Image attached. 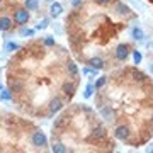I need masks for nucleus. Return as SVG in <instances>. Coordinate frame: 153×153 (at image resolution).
I'll return each instance as SVG.
<instances>
[{
  "instance_id": "30",
  "label": "nucleus",
  "mask_w": 153,
  "mask_h": 153,
  "mask_svg": "<svg viewBox=\"0 0 153 153\" xmlns=\"http://www.w3.org/2000/svg\"><path fill=\"white\" fill-rule=\"evenodd\" d=\"M152 48H153V41H152Z\"/></svg>"
},
{
  "instance_id": "28",
  "label": "nucleus",
  "mask_w": 153,
  "mask_h": 153,
  "mask_svg": "<svg viewBox=\"0 0 153 153\" xmlns=\"http://www.w3.org/2000/svg\"><path fill=\"white\" fill-rule=\"evenodd\" d=\"M150 70H152V71H153V65H150Z\"/></svg>"
},
{
  "instance_id": "13",
  "label": "nucleus",
  "mask_w": 153,
  "mask_h": 153,
  "mask_svg": "<svg viewBox=\"0 0 153 153\" xmlns=\"http://www.w3.org/2000/svg\"><path fill=\"white\" fill-rule=\"evenodd\" d=\"M19 48H21V46H19V43H16V41H9V43L5 44V51L7 53H14V51H17Z\"/></svg>"
},
{
  "instance_id": "21",
  "label": "nucleus",
  "mask_w": 153,
  "mask_h": 153,
  "mask_svg": "<svg viewBox=\"0 0 153 153\" xmlns=\"http://www.w3.org/2000/svg\"><path fill=\"white\" fill-rule=\"evenodd\" d=\"M48 24H49V21L46 19V17H44V19H41V21L38 22V26H36V29H38V31H43V29H46V27H48Z\"/></svg>"
},
{
  "instance_id": "25",
  "label": "nucleus",
  "mask_w": 153,
  "mask_h": 153,
  "mask_svg": "<svg viewBox=\"0 0 153 153\" xmlns=\"http://www.w3.org/2000/svg\"><path fill=\"white\" fill-rule=\"evenodd\" d=\"M117 12H123V14H128V7L123 5V4H117Z\"/></svg>"
},
{
  "instance_id": "17",
  "label": "nucleus",
  "mask_w": 153,
  "mask_h": 153,
  "mask_svg": "<svg viewBox=\"0 0 153 153\" xmlns=\"http://www.w3.org/2000/svg\"><path fill=\"white\" fill-rule=\"evenodd\" d=\"M38 0H26V9L27 10H38Z\"/></svg>"
},
{
  "instance_id": "6",
  "label": "nucleus",
  "mask_w": 153,
  "mask_h": 153,
  "mask_svg": "<svg viewBox=\"0 0 153 153\" xmlns=\"http://www.w3.org/2000/svg\"><path fill=\"white\" fill-rule=\"evenodd\" d=\"M114 134H116L117 140H121V141H128V138H129V128H128V126H117Z\"/></svg>"
},
{
  "instance_id": "7",
  "label": "nucleus",
  "mask_w": 153,
  "mask_h": 153,
  "mask_svg": "<svg viewBox=\"0 0 153 153\" xmlns=\"http://www.w3.org/2000/svg\"><path fill=\"white\" fill-rule=\"evenodd\" d=\"M61 14H63V5L58 4V2H51V5H49V16L53 17V19H58Z\"/></svg>"
},
{
  "instance_id": "31",
  "label": "nucleus",
  "mask_w": 153,
  "mask_h": 153,
  "mask_svg": "<svg viewBox=\"0 0 153 153\" xmlns=\"http://www.w3.org/2000/svg\"><path fill=\"white\" fill-rule=\"evenodd\" d=\"M48 2H53V0H48Z\"/></svg>"
},
{
  "instance_id": "14",
  "label": "nucleus",
  "mask_w": 153,
  "mask_h": 153,
  "mask_svg": "<svg viewBox=\"0 0 153 153\" xmlns=\"http://www.w3.org/2000/svg\"><path fill=\"white\" fill-rule=\"evenodd\" d=\"M51 150L55 153H66V148L63 143H53V146H51Z\"/></svg>"
},
{
  "instance_id": "5",
  "label": "nucleus",
  "mask_w": 153,
  "mask_h": 153,
  "mask_svg": "<svg viewBox=\"0 0 153 153\" xmlns=\"http://www.w3.org/2000/svg\"><path fill=\"white\" fill-rule=\"evenodd\" d=\"M128 56H129V46H128V44H124V43L119 44V46L116 48V58L124 61Z\"/></svg>"
},
{
  "instance_id": "16",
  "label": "nucleus",
  "mask_w": 153,
  "mask_h": 153,
  "mask_svg": "<svg viewBox=\"0 0 153 153\" xmlns=\"http://www.w3.org/2000/svg\"><path fill=\"white\" fill-rule=\"evenodd\" d=\"M94 90H95V87H94V83H88L87 87H85V92H83V97L85 99H90L94 95Z\"/></svg>"
},
{
  "instance_id": "11",
  "label": "nucleus",
  "mask_w": 153,
  "mask_h": 153,
  "mask_svg": "<svg viewBox=\"0 0 153 153\" xmlns=\"http://www.w3.org/2000/svg\"><path fill=\"white\" fill-rule=\"evenodd\" d=\"M75 83H71V82H65L63 83V92H65V95H68V97H71L73 94H75Z\"/></svg>"
},
{
  "instance_id": "19",
  "label": "nucleus",
  "mask_w": 153,
  "mask_h": 153,
  "mask_svg": "<svg viewBox=\"0 0 153 153\" xmlns=\"http://www.w3.org/2000/svg\"><path fill=\"white\" fill-rule=\"evenodd\" d=\"M21 36H24V38H33V36H34V29L22 27L21 29Z\"/></svg>"
},
{
  "instance_id": "1",
  "label": "nucleus",
  "mask_w": 153,
  "mask_h": 153,
  "mask_svg": "<svg viewBox=\"0 0 153 153\" xmlns=\"http://www.w3.org/2000/svg\"><path fill=\"white\" fill-rule=\"evenodd\" d=\"M31 141H33V145L36 148H44L48 145V138H46V134L43 131H34L33 136H31Z\"/></svg>"
},
{
  "instance_id": "2",
  "label": "nucleus",
  "mask_w": 153,
  "mask_h": 153,
  "mask_svg": "<svg viewBox=\"0 0 153 153\" xmlns=\"http://www.w3.org/2000/svg\"><path fill=\"white\" fill-rule=\"evenodd\" d=\"M29 21V10L27 9H17L14 12V22L19 24V26H24V24H27Z\"/></svg>"
},
{
  "instance_id": "23",
  "label": "nucleus",
  "mask_w": 153,
  "mask_h": 153,
  "mask_svg": "<svg viewBox=\"0 0 153 153\" xmlns=\"http://www.w3.org/2000/svg\"><path fill=\"white\" fill-rule=\"evenodd\" d=\"M105 82H107V80H105V76H100V78H99L97 82L94 83V87H95V90H97V88H100V87H104V85H105Z\"/></svg>"
},
{
  "instance_id": "18",
  "label": "nucleus",
  "mask_w": 153,
  "mask_h": 153,
  "mask_svg": "<svg viewBox=\"0 0 153 153\" xmlns=\"http://www.w3.org/2000/svg\"><path fill=\"white\" fill-rule=\"evenodd\" d=\"M12 99V92L10 90H0V100H10Z\"/></svg>"
},
{
  "instance_id": "20",
  "label": "nucleus",
  "mask_w": 153,
  "mask_h": 153,
  "mask_svg": "<svg viewBox=\"0 0 153 153\" xmlns=\"http://www.w3.org/2000/svg\"><path fill=\"white\" fill-rule=\"evenodd\" d=\"M97 73H99V70L97 68H83V75H87V76H97Z\"/></svg>"
},
{
  "instance_id": "15",
  "label": "nucleus",
  "mask_w": 153,
  "mask_h": 153,
  "mask_svg": "<svg viewBox=\"0 0 153 153\" xmlns=\"http://www.w3.org/2000/svg\"><path fill=\"white\" fill-rule=\"evenodd\" d=\"M66 70H68V73H70L71 76H76V75H78V68H76V65L73 63V61H70V63H68Z\"/></svg>"
},
{
  "instance_id": "3",
  "label": "nucleus",
  "mask_w": 153,
  "mask_h": 153,
  "mask_svg": "<svg viewBox=\"0 0 153 153\" xmlns=\"http://www.w3.org/2000/svg\"><path fill=\"white\" fill-rule=\"evenodd\" d=\"M100 116H102L107 123H112V121L116 119V112L111 105H102V107H100Z\"/></svg>"
},
{
  "instance_id": "9",
  "label": "nucleus",
  "mask_w": 153,
  "mask_h": 153,
  "mask_svg": "<svg viewBox=\"0 0 153 153\" xmlns=\"http://www.w3.org/2000/svg\"><path fill=\"white\" fill-rule=\"evenodd\" d=\"M88 66H92V68H97V70H100V68H104V60H102L100 56H92V58L88 60Z\"/></svg>"
},
{
  "instance_id": "32",
  "label": "nucleus",
  "mask_w": 153,
  "mask_h": 153,
  "mask_svg": "<svg viewBox=\"0 0 153 153\" xmlns=\"http://www.w3.org/2000/svg\"><path fill=\"white\" fill-rule=\"evenodd\" d=\"M0 2H2V0H0Z\"/></svg>"
},
{
  "instance_id": "27",
  "label": "nucleus",
  "mask_w": 153,
  "mask_h": 153,
  "mask_svg": "<svg viewBox=\"0 0 153 153\" xmlns=\"http://www.w3.org/2000/svg\"><path fill=\"white\" fill-rule=\"evenodd\" d=\"M97 2H99V4H109L111 0H97Z\"/></svg>"
},
{
  "instance_id": "8",
  "label": "nucleus",
  "mask_w": 153,
  "mask_h": 153,
  "mask_svg": "<svg viewBox=\"0 0 153 153\" xmlns=\"http://www.w3.org/2000/svg\"><path fill=\"white\" fill-rule=\"evenodd\" d=\"M61 109H63V100H61V99L55 97L49 102V112H51V114H56V112H60Z\"/></svg>"
},
{
  "instance_id": "12",
  "label": "nucleus",
  "mask_w": 153,
  "mask_h": 153,
  "mask_svg": "<svg viewBox=\"0 0 153 153\" xmlns=\"http://www.w3.org/2000/svg\"><path fill=\"white\" fill-rule=\"evenodd\" d=\"M131 34H133V39H136V41H141L145 38V33L141 31V27H133Z\"/></svg>"
},
{
  "instance_id": "24",
  "label": "nucleus",
  "mask_w": 153,
  "mask_h": 153,
  "mask_svg": "<svg viewBox=\"0 0 153 153\" xmlns=\"http://www.w3.org/2000/svg\"><path fill=\"white\" fill-rule=\"evenodd\" d=\"M44 44H46V46H55V39H53V36H46V38H44Z\"/></svg>"
},
{
  "instance_id": "4",
  "label": "nucleus",
  "mask_w": 153,
  "mask_h": 153,
  "mask_svg": "<svg viewBox=\"0 0 153 153\" xmlns=\"http://www.w3.org/2000/svg\"><path fill=\"white\" fill-rule=\"evenodd\" d=\"M105 138V129L102 126H97L92 129V134L88 136V141H99V140H104Z\"/></svg>"
},
{
  "instance_id": "29",
  "label": "nucleus",
  "mask_w": 153,
  "mask_h": 153,
  "mask_svg": "<svg viewBox=\"0 0 153 153\" xmlns=\"http://www.w3.org/2000/svg\"><path fill=\"white\" fill-rule=\"evenodd\" d=\"M0 90H2V83H0Z\"/></svg>"
},
{
  "instance_id": "26",
  "label": "nucleus",
  "mask_w": 153,
  "mask_h": 153,
  "mask_svg": "<svg viewBox=\"0 0 153 153\" xmlns=\"http://www.w3.org/2000/svg\"><path fill=\"white\" fill-rule=\"evenodd\" d=\"M80 4H82V0H73V5H80Z\"/></svg>"
},
{
  "instance_id": "22",
  "label": "nucleus",
  "mask_w": 153,
  "mask_h": 153,
  "mask_svg": "<svg viewBox=\"0 0 153 153\" xmlns=\"http://www.w3.org/2000/svg\"><path fill=\"white\" fill-rule=\"evenodd\" d=\"M141 60H143L141 53H140V51H133V61H134V65H140Z\"/></svg>"
},
{
  "instance_id": "10",
  "label": "nucleus",
  "mask_w": 153,
  "mask_h": 153,
  "mask_svg": "<svg viewBox=\"0 0 153 153\" xmlns=\"http://www.w3.org/2000/svg\"><path fill=\"white\" fill-rule=\"evenodd\" d=\"M12 27V19L10 17H0V31H9Z\"/></svg>"
}]
</instances>
